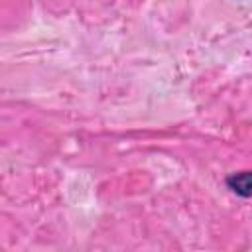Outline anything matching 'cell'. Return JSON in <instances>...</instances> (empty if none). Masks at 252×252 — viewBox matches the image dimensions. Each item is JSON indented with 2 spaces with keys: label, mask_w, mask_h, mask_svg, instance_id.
Wrapping results in <instances>:
<instances>
[{
  "label": "cell",
  "mask_w": 252,
  "mask_h": 252,
  "mask_svg": "<svg viewBox=\"0 0 252 252\" xmlns=\"http://www.w3.org/2000/svg\"><path fill=\"white\" fill-rule=\"evenodd\" d=\"M226 187L238 197H252V171H234L226 177Z\"/></svg>",
  "instance_id": "1"
}]
</instances>
